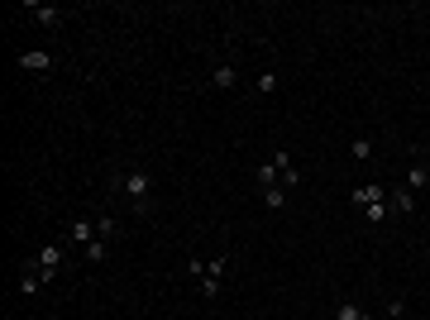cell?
Here are the masks:
<instances>
[{"mask_svg": "<svg viewBox=\"0 0 430 320\" xmlns=\"http://www.w3.org/2000/svg\"><path fill=\"white\" fill-rule=\"evenodd\" d=\"M335 320H373L363 306H354V301H340V311H335Z\"/></svg>", "mask_w": 430, "mask_h": 320, "instance_id": "cell-11", "label": "cell"}, {"mask_svg": "<svg viewBox=\"0 0 430 320\" xmlns=\"http://www.w3.org/2000/svg\"><path fill=\"white\" fill-rule=\"evenodd\" d=\"M235 81H240V72H235L230 62H220V67H215V72H211V86H215V91H230Z\"/></svg>", "mask_w": 430, "mask_h": 320, "instance_id": "cell-9", "label": "cell"}, {"mask_svg": "<svg viewBox=\"0 0 430 320\" xmlns=\"http://www.w3.org/2000/svg\"><path fill=\"white\" fill-rule=\"evenodd\" d=\"M287 167H292L287 148H277V153H272L268 162H258V167H254V182H258V187L268 191V187H277V182H282V172H287Z\"/></svg>", "mask_w": 430, "mask_h": 320, "instance_id": "cell-3", "label": "cell"}, {"mask_svg": "<svg viewBox=\"0 0 430 320\" xmlns=\"http://www.w3.org/2000/svg\"><path fill=\"white\" fill-rule=\"evenodd\" d=\"M349 153H354L359 162H368V158H373V139H354V144H349Z\"/></svg>", "mask_w": 430, "mask_h": 320, "instance_id": "cell-13", "label": "cell"}, {"mask_svg": "<svg viewBox=\"0 0 430 320\" xmlns=\"http://www.w3.org/2000/svg\"><path fill=\"white\" fill-rule=\"evenodd\" d=\"M406 187H411V191H426L430 187V167H426V162H416V167L406 172Z\"/></svg>", "mask_w": 430, "mask_h": 320, "instance_id": "cell-10", "label": "cell"}, {"mask_svg": "<svg viewBox=\"0 0 430 320\" xmlns=\"http://www.w3.org/2000/svg\"><path fill=\"white\" fill-rule=\"evenodd\" d=\"M387 320H406V306H402V301H392V306H387Z\"/></svg>", "mask_w": 430, "mask_h": 320, "instance_id": "cell-17", "label": "cell"}, {"mask_svg": "<svg viewBox=\"0 0 430 320\" xmlns=\"http://www.w3.org/2000/svg\"><path fill=\"white\" fill-rule=\"evenodd\" d=\"M191 277H196V287H201V296L206 301H215L220 296V282H225V272H230V253H215L211 263H201V258H191Z\"/></svg>", "mask_w": 430, "mask_h": 320, "instance_id": "cell-1", "label": "cell"}, {"mask_svg": "<svg viewBox=\"0 0 430 320\" xmlns=\"http://www.w3.org/2000/svg\"><path fill=\"white\" fill-rule=\"evenodd\" d=\"M29 15H34V25H43V29L62 25V10H53V5H29Z\"/></svg>", "mask_w": 430, "mask_h": 320, "instance_id": "cell-7", "label": "cell"}, {"mask_svg": "<svg viewBox=\"0 0 430 320\" xmlns=\"http://www.w3.org/2000/svg\"><path fill=\"white\" fill-rule=\"evenodd\" d=\"M382 215H387V201H377V206H368V211H363V220H368V225H377Z\"/></svg>", "mask_w": 430, "mask_h": 320, "instance_id": "cell-16", "label": "cell"}, {"mask_svg": "<svg viewBox=\"0 0 430 320\" xmlns=\"http://www.w3.org/2000/svg\"><path fill=\"white\" fill-rule=\"evenodd\" d=\"M115 182H120V191L130 196V206H134L139 215L148 211V201H153V177H148V167H125Z\"/></svg>", "mask_w": 430, "mask_h": 320, "instance_id": "cell-2", "label": "cell"}, {"mask_svg": "<svg viewBox=\"0 0 430 320\" xmlns=\"http://www.w3.org/2000/svg\"><path fill=\"white\" fill-rule=\"evenodd\" d=\"M25 72H53V53H20Z\"/></svg>", "mask_w": 430, "mask_h": 320, "instance_id": "cell-8", "label": "cell"}, {"mask_svg": "<svg viewBox=\"0 0 430 320\" xmlns=\"http://www.w3.org/2000/svg\"><path fill=\"white\" fill-rule=\"evenodd\" d=\"M377 201H387V187H382V182H363V187H354V206H359V211H368V206H377Z\"/></svg>", "mask_w": 430, "mask_h": 320, "instance_id": "cell-5", "label": "cell"}, {"mask_svg": "<svg viewBox=\"0 0 430 320\" xmlns=\"http://www.w3.org/2000/svg\"><path fill=\"white\" fill-rule=\"evenodd\" d=\"M387 211H397V215H411V211H416V191H411V187H397V191H387Z\"/></svg>", "mask_w": 430, "mask_h": 320, "instance_id": "cell-6", "label": "cell"}, {"mask_svg": "<svg viewBox=\"0 0 430 320\" xmlns=\"http://www.w3.org/2000/svg\"><path fill=\"white\" fill-rule=\"evenodd\" d=\"M96 230H101V239H115V235H120V230H115V215H96Z\"/></svg>", "mask_w": 430, "mask_h": 320, "instance_id": "cell-14", "label": "cell"}, {"mask_svg": "<svg viewBox=\"0 0 430 320\" xmlns=\"http://www.w3.org/2000/svg\"><path fill=\"white\" fill-rule=\"evenodd\" d=\"M263 206H268V211H282V206H287V191H282V187H268V191H263Z\"/></svg>", "mask_w": 430, "mask_h": 320, "instance_id": "cell-12", "label": "cell"}, {"mask_svg": "<svg viewBox=\"0 0 430 320\" xmlns=\"http://www.w3.org/2000/svg\"><path fill=\"white\" fill-rule=\"evenodd\" d=\"M81 253H86V263H101V258H106V239L86 244V249H81Z\"/></svg>", "mask_w": 430, "mask_h": 320, "instance_id": "cell-15", "label": "cell"}, {"mask_svg": "<svg viewBox=\"0 0 430 320\" xmlns=\"http://www.w3.org/2000/svg\"><path fill=\"white\" fill-rule=\"evenodd\" d=\"M67 239L86 249V244L101 239V230H96V220H91V215H72V225H67Z\"/></svg>", "mask_w": 430, "mask_h": 320, "instance_id": "cell-4", "label": "cell"}]
</instances>
